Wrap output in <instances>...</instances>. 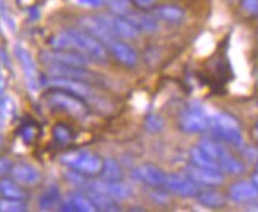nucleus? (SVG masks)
Wrapping results in <instances>:
<instances>
[{
  "instance_id": "nucleus-1",
  "label": "nucleus",
  "mask_w": 258,
  "mask_h": 212,
  "mask_svg": "<svg viewBox=\"0 0 258 212\" xmlns=\"http://www.w3.org/2000/svg\"><path fill=\"white\" fill-rule=\"evenodd\" d=\"M51 46L54 49L78 51L95 62H105L108 59L105 44L86 30L72 29V30L60 32L51 38Z\"/></svg>"
},
{
  "instance_id": "nucleus-2",
  "label": "nucleus",
  "mask_w": 258,
  "mask_h": 212,
  "mask_svg": "<svg viewBox=\"0 0 258 212\" xmlns=\"http://www.w3.org/2000/svg\"><path fill=\"white\" fill-rule=\"evenodd\" d=\"M211 128L216 135L233 146H242V133L238 119L228 113H214L211 116Z\"/></svg>"
},
{
  "instance_id": "nucleus-3",
  "label": "nucleus",
  "mask_w": 258,
  "mask_h": 212,
  "mask_svg": "<svg viewBox=\"0 0 258 212\" xmlns=\"http://www.w3.org/2000/svg\"><path fill=\"white\" fill-rule=\"evenodd\" d=\"M198 146L203 149L211 159H214L217 162L220 170L227 171L230 174H242L244 173V165L238 159H234L223 144H220L214 139H201Z\"/></svg>"
},
{
  "instance_id": "nucleus-4",
  "label": "nucleus",
  "mask_w": 258,
  "mask_h": 212,
  "mask_svg": "<svg viewBox=\"0 0 258 212\" xmlns=\"http://www.w3.org/2000/svg\"><path fill=\"white\" fill-rule=\"evenodd\" d=\"M62 162L65 165H69L72 170L86 174V176H94L100 174L102 171L103 160L98 155L89 152V151H73L65 154L62 157Z\"/></svg>"
},
{
  "instance_id": "nucleus-5",
  "label": "nucleus",
  "mask_w": 258,
  "mask_h": 212,
  "mask_svg": "<svg viewBox=\"0 0 258 212\" xmlns=\"http://www.w3.org/2000/svg\"><path fill=\"white\" fill-rule=\"evenodd\" d=\"M48 102L52 106H57L78 119H81L87 114V108L80 97H76L70 92L60 91V89H55L54 92L48 95Z\"/></svg>"
},
{
  "instance_id": "nucleus-6",
  "label": "nucleus",
  "mask_w": 258,
  "mask_h": 212,
  "mask_svg": "<svg viewBox=\"0 0 258 212\" xmlns=\"http://www.w3.org/2000/svg\"><path fill=\"white\" fill-rule=\"evenodd\" d=\"M43 62L49 65H67V66H87L91 63V59L87 55L70 51V49H52V51H43L41 52Z\"/></svg>"
},
{
  "instance_id": "nucleus-7",
  "label": "nucleus",
  "mask_w": 258,
  "mask_h": 212,
  "mask_svg": "<svg viewBox=\"0 0 258 212\" xmlns=\"http://www.w3.org/2000/svg\"><path fill=\"white\" fill-rule=\"evenodd\" d=\"M48 86L52 89H60V91L70 92L80 98H94L95 92L94 89L89 86V83L72 80V78H63V76H51L48 80Z\"/></svg>"
},
{
  "instance_id": "nucleus-8",
  "label": "nucleus",
  "mask_w": 258,
  "mask_h": 212,
  "mask_svg": "<svg viewBox=\"0 0 258 212\" xmlns=\"http://www.w3.org/2000/svg\"><path fill=\"white\" fill-rule=\"evenodd\" d=\"M181 128L188 133H198L211 128V114L203 108H190L181 116Z\"/></svg>"
},
{
  "instance_id": "nucleus-9",
  "label": "nucleus",
  "mask_w": 258,
  "mask_h": 212,
  "mask_svg": "<svg viewBox=\"0 0 258 212\" xmlns=\"http://www.w3.org/2000/svg\"><path fill=\"white\" fill-rule=\"evenodd\" d=\"M133 179L148 187H165L166 173H163L159 166L152 163H143L133 170Z\"/></svg>"
},
{
  "instance_id": "nucleus-10",
  "label": "nucleus",
  "mask_w": 258,
  "mask_h": 212,
  "mask_svg": "<svg viewBox=\"0 0 258 212\" xmlns=\"http://www.w3.org/2000/svg\"><path fill=\"white\" fill-rule=\"evenodd\" d=\"M165 187L174 195L179 196H195L198 193V184H195L190 176L187 174H177V173H171V174H166V179H165Z\"/></svg>"
},
{
  "instance_id": "nucleus-11",
  "label": "nucleus",
  "mask_w": 258,
  "mask_h": 212,
  "mask_svg": "<svg viewBox=\"0 0 258 212\" xmlns=\"http://www.w3.org/2000/svg\"><path fill=\"white\" fill-rule=\"evenodd\" d=\"M16 57L22 66V72H24L29 89L32 92H37L38 87H40V76H38V70H37V65L32 57V54L26 48L18 46L16 48Z\"/></svg>"
},
{
  "instance_id": "nucleus-12",
  "label": "nucleus",
  "mask_w": 258,
  "mask_h": 212,
  "mask_svg": "<svg viewBox=\"0 0 258 212\" xmlns=\"http://www.w3.org/2000/svg\"><path fill=\"white\" fill-rule=\"evenodd\" d=\"M102 21L105 22V26L109 29V32L113 33L117 38H135L138 37V30L135 29L130 22L119 15H102L100 16Z\"/></svg>"
},
{
  "instance_id": "nucleus-13",
  "label": "nucleus",
  "mask_w": 258,
  "mask_h": 212,
  "mask_svg": "<svg viewBox=\"0 0 258 212\" xmlns=\"http://www.w3.org/2000/svg\"><path fill=\"white\" fill-rule=\"evenodd\" d=\"M49 76H63L72 78V80L84 81V83H95L98 80V75L89 72L84 66H67V65H51L48 70Z\"/></svg>"
},
{
  "instance_id": "nucleus-14",
  "label": "nucleus",
  "mask_w": 258,
  "mask_h": 212,
  "mask_svg": "<svg viewBox=\"0 0 258 212\" xmlns=\"http://www.w3.org/2000/svg\"><path fill=\"white\" fill-rule=\"evenodd\" d=\"M187 174L190 176L195 184L205 185V187H217L223 184V174L220 170H212V168H203V166H190L187 170Z\"/></svg>"
},
{
  "instance_id": "nucleus-15",
  "label": "nucleus",
  "mask_w": 258,
  "mask_h": 212,
  "mask_svg": "<svg viewBox=\"0 0 258 212\" xmlns=\"http://www.w3.org/2000/svg\"><path fill=\"white\" fill-rule=\"evenodd\" d=\"M228 198L238 204L252 203L255 199H258V188L255 187V184L252 181L234 182L228 188Z\"/></svg>"
},
{
  "instance_id": "nucleus-16",
  "label": "nucleus",
  "mask_w": 258,
  "mask_h": 212,
  "mask_svg": "<svg viewBox=\"0 0 258 212\" xmlns=\"http://www.w3.org/2000/svg\"><path fill=\"white\" fill-rule=\"evenodd\" d=\"M11 177L21 185H37L41 181V173L37 166L30 163H18L11 168Z\"/></svg>"
},
{
  "instance_id": "nucleus-17",
  "label": "nucleus",
  "mask_w": 258,
  "mask_h": 212,
  "mask_svg": "<svg viewBox=\"0 0 258 212\" xmlns=\"http://www.w3.org/2000/svg\"><path fill=\"white\" fill-rule=\"evenodd\" d=\"M106 46L109 48V51L113 52L114 57L127 66H135L138 63V54L132 46H128L127 43H124L120 38H113L109 40Z\"/></svg>"
},
{
  "instance_id": "nucleus-18",
  "label": "nucleus",
  "mask_w": 258,
  "mask_h": 212,
  "mask_svg": "<svg viewBox=\"0 0 258 212\" xmlns=\"http://www.w3.org/2000/svg\"><path fill=\"white\" fill-rule=\"evenodd\" d=\"M124 18H125L138 32L152 33V32H155L157 29H159V22H157V18L148 15V13H146V11H143V10H138V11L132 10L130 13H127Z\"/></svg>"
},
{
  "instance_id": "nucleus-19",
  "label": "nucleus",
  "mask_w": 258,
  "mask_h": 212,
  "mask_svg": "<svg viewBox=\"0 0 258 212\" xmlns=\"http://www.w3.org/2000/svg\"><path fill=\"white\" fill-rule=\"evenodd\" d=\"M154 15L157 19L170 22V24H181V22L185 19V13L182 8L174 7V5H162L157 7L154 10Z\"/></svg>"
},
{
  "instance_id": "nucleus-20",
  "label": "nucleus",
  "mask_w": 258,
  "mask_h": 212,
  "mask_svg": "<svg viewBox=\"0 0 258 212\" xmlns=\"http://www.w3.org/2000/svg\"><path fill=\"white\" fill-rule=\"evenodd\" d=\"M63 210H80V212H95V206L89 195L75 193L69 198V201L62 204Z\"/></svg>"
},
{
  "instance_id": "nucleus-21",
  "label": "nucleus",
  "mask_w": 258,
  "mask_h": 212,
  "mask_svg": "<svg viewBox=\"0 0 258 212\" xmlns=\"http://www.w3.org/2000/svg\"><path fill=\"white\" fill-rule=\"evenodd\" d=\"M0 195L5 198H13V199H24L27 198L26 190L22 188V185L19 182H16L15 179H0Z\"/></svg>"
},
{
  "instance_id": "nucleus-22",
  "label": "nucleus",
  "mask_w": 258,
  "mask_h": 212,
  "mask_svg": "<svg viewBox=\"0 0 258 212\" xmlns=\"http://www.w3.org/2000/svg\"><path fill=\"white\" fill-rule=\"evenodd\" d=\"M89 198L92 199V203L97 210H103V212H116L119 210V203L117 199L111 198L106 193H100V192H89Z\"/></svg>"
},
{
  "instance_id": "nucleus-23",
  "label": "nucleus",
  "mask_w": 258,
  "mask_h": 212,
  "mask_svg": "<svg viewBox=\"0 0 258 212\" xmlns=\"http://www.w3.org/2000/svg\"><path fill=\"white\" fill-rule=\"evenodd\" d=\"M197 196H198V201L208 207H222L227 201L225 195H222L220 192H216V190H211V188L203 190V192H198Z\"/></svg>"
},
{
  "instance_id": "nucleus-24",
  "label": "nucleus",
  "mask_w": 258,
  "mask_h": 212,
  "mask_svg": "<svg viewBox=\"0 0 258 212\" xmlns=\"http://www.w3.org/2000/svg\"><path fill=\"white\" fill-rule=\"evenodd\" d=\"M190 159H192L194 165L197 166H203V168H212V170H220V166L214 159H211L209 155L201 149L200 146L194 148L190 151Z\"/></svg>"
},
{
  "instance_id": "nucleus-25",
  "label": "nucleus",
  "mask_w": 258,
  "mask_h": 212,
  "mask_svg": "<svg viewBox=\"0 0 258 212\" xmlns=\"http://www.w3.org/2000/svg\"><path fill=\"white\" fill-rule=\"evenodd\" d=\"M100 174H102V179H105V181H120L122 179L120 165L113 159H106V160H103Z\"/></svg>"
},
{
  "instance_id": "nucleus-26",
  "label": "nucleus",
  "mask_w": 258,
  "mask_h": 212,
  "mask_svg": "<svg viewBox=\"0 0 258 212\" xmlns=\"http://www.w3.org/2000/svg\"><path fill=\"white\" fill-rule=\"evenodd\" d=\"M59 204V190H57V187H54L51 185L49 188H46L43 193V196L40 198V209L41 210H49L52 207H55Z\"/></svg>"
},
{
  "instance_id": "nucleus-27",
  "label": "nucleus",
  "mask_w": 258,
  "mask_h": 212,
  "mask_svg": "<svg viewBox=\"0 0 258 212\" xmlns=\"http://www.w3.org/2000/svg\"><path fill=\"white\" fill-rule=\"evenodd\" d=\"M27 210V204L24 199L13 198H0V212H24Z\"/></svg>"
},
{
  "instance_id": "nucleus-28",
  "label": "nucleus",
  "mask_w": 258,
  "mask_h": 212,
  "mask_svg": "<svg viewBox=\"0 0 258 212\" xmlns=\"http://www.w3.org/2000/svg\"><path fill=\"white\" fill-rule=\"evenodd\" d=\"M106 4H108L109 10L113 11L114 15H119V16H125L127 13L132 11L130 0H106Z\"/></svg>"
},
{
  "instance_id": "nucleus-29",
  "label": "nucleus",
  "mask_w": 258,
  "mask_h": 212,
  "mask_svg": "<svg viewBox=\"0 0 258 212\" xmlns=\"http://www.w3.org/2000/svg\"><path fill=\"white\" fill-rule=\"evenodd\" d=\"M146 127H148L151 131L157 133V131H160L163 128V120H162V117L152 114V116H149L148 119H146Z\"/></svg>"
},
{
  "instance_id": "nucleus-30",
  "label": "nucleus",
  "mask_w": 258,
  "mask_h": 212,
  "mask_svg": "<svg viewBox=\"0 0 258 212\" xmlns=\"http://www.w3.org/2000/svg\"><path fill=\"white\" fill-rule=\"evenodd\" d=\"M54 135L55 138H57L59 141H69L72 138V133H70V128L65 127V125H57L54 128Z\"/></svg>"
},
{
  "instance_id": "nucleus-31",
  "label": "nucleus",
  "mask_w": 258,
  "mask_h": 212,
  "mask_svg": "<svg viewBox=\"0 0 258 212\" xmlns=\"http://www.w3.org/2000/svg\"><path fill=\"white\" fill-rule=\"evenodd\" d=\"M241 5L245 13H249V15L258 13V0H242Z\"/></svg>"
},
{
  "instance_id": "nucleus-32",
  "label": "nucleus",
  "mask_w": 258,
  "mask_h": 212,
  "mask_svg": "<svg viewBox=\"0 0 258 212\" xmlns=\"http://www.w3.org/2000/svg\"><path fill=\"white\" fill-rule=\"evenodd\" d=\"M135 7L138 10H143V11H148V10H152L154 5L157 4V0H133Z\"/></svg>"
},
{
  "instance_id": "nucleus-33",
  "label": "nucleus",
  "mask_w": 258,
  "mask_h": 212,
  "mask_svg": "<svg viewBox=\"0 0 258 212\" xmlns=\"http://www.w3.org/2000/svg\"><path fill=\"white\" fill-rule=\"evenodd\" d=\"M11 168H13L11 160L7 157H0V176H5V174L11 173Z\"/></svg>"
},
{
  "instance_id": "nucleus-34",
  "label": "nucleus",
  "mask_w": 258,
  "mask_h": 212,
  "mask_svg": "<svg viewBox=\"0 0 258 212\" xmlns=\"http://www.w3.org/2000/svg\"><path fill=\"white\" fill-rule=\"evenodd\" d=\"M76 4L86 8H100L105 4V0H76Z\"/></svg>"
},
{
  "instance_id": "nucleus-35",
  "label": "nucleus",
  "mask_w": 258,
  "mask_h": 212,
  "mask_svg": "<svg viewBox=\"0 0 258 212\" xmlns=\"http://www.w3.org/2000/svg\"><path fill=\"white\" fill-rule=\"evenodd\" d=\"M252 182H253V184H255V187L258 188V171L252 176Z\"/></svg>"
},
{
  "instance_id": "nucleus-36",
  "label": "nucleus",
  "mask_w": 258,
  "mask_h": 212,
  "mask_svg": "<svg viewBox=\"0 0 258 212\" xmlns=\"http://www.w3.org/2000/svg\"><path fill=\"white\" fill-rule=\"evenodd\" d=\"M253 136L258 141V120H256V125H255V130H253Z\"/></svg>"
},
{
  "instance_id": "nucleus-37",
  "label": "nucleus",
  "mask_w": 258,
  "mask_h": 212,
  "mask_svg": "<svg viewBox=\"0 0 258 212\" xmlns=\"http://www.w3.org/2000/svg\"><path fill=\"white\" fill-rule=\"evenodd\" d=\"M2 143H4V139H2V138H0V149H2Z\"/></svg>"
},
{
  "instance_id": "nucleus-38",
  "label": "nucleus",
  "mask_w": 258,
  "mask_h": 212,
  "mask_svg": "<svg viewBox=\"0 0 258 212\" xmlns=\"http://www.w3.org/2000/svg\"><path fill=\"white\" fill-rule=\"evenodd\" d=\"M256 168H258V165H256Z\"/></svg>"
}]
</instances>
